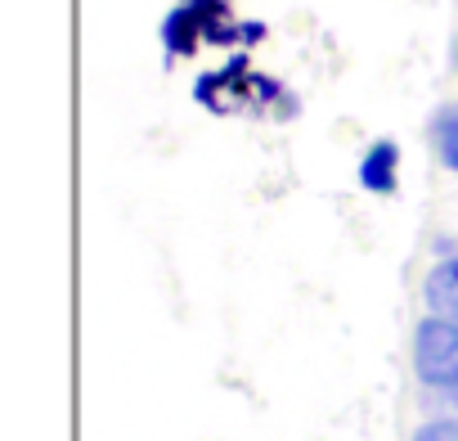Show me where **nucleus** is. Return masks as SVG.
I'll list each match as a JSON object with an SVG mask.
<instances>
[{"label": "nucleus", "mask_w": 458, "mask_h": 441, "mask_svg": "<svg viewBox=\"0 0 458 441\" xmlns=\"http://www.w3.org/2000/svg\"><path fill=\"white\" fill-rule=\"evenodd\" d=\"M454 73H458V41H454Z\"/></svg>", "instance_id": "obj_6"}, {"label": "nucleus", "mask_w": 458, "mask_h": 441, "mask_svg": "<svg viewBox=\"0 0 458 441\" xmlns=\"http://www.w3.org/2000/svg\"><path fill=\"white\" fill-rule=\"evenodd\" d=\"M431 144H436V158H440L449 171H458V99L436 113V122H431Z\"/></svg>", "instance_id": "obj_4"}, {"label": "nucleus", "mask_w": 458, "mask_h": 441, "mask_svg": "<svg viewBox=\"0 0 458 441\" xmlns=\"http://www.w3.org/2000/svg\"><path fill=\"white\" fill-rule=\"evenodd\" d=\"M413 369L431 392H458V320L427 316L413 333Z\"/></svg>", "instance_id": "obj_1"}, {"label": "nucleus", "mask_w": 458, "mask_h": 441, "mask_svg": "<svg viewBox=\"0 0 458 441\" xmlns=\"http://www.w3.org/2000/svg\"><path fill=\"white\" fill-rule=\"evenodd\" d=\"M409 441H458V419H427Z\"/></svg>", "instance_id": "obj_5"}, {"label": "nucleus", "mask_w": 458, "mask_h": 441, "mask_svg": "<svg viewBox=\"0 0 458 441\" xmlns=\"http://www.w3.org/2000/svg\"><path fill=\"white\" fill-rule=\"evenodd\" d=\"M422 302H427V316L458 320V253L431 262V271L422 280Z\"/></svg>", "instance_id": "obj_2"}, {"label": "nucleus", "mask_w": 458, "mask_h": 441, "mask_svg": "<svg viewBox=\"0 0 458 441\" xmlns=\"http://www.w3.org/2000/svg\"><path fill=\"white\" fill-rule=\"evenodd\" d=\"M360 185L369 194H377V198L395 194V185H400V149H395V140H373L369 144V153L360 158Z\"/></svg>", "instance_id": "obj_3"}]
</instances>
